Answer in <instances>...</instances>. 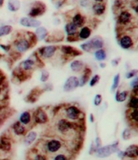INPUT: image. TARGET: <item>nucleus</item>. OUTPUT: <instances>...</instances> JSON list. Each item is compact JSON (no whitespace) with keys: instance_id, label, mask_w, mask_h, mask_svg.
<instances>
[{"instance_id":"nucleus-45","label":"nucleus","mask_w":138,"mask_h":160,"mask_svg":"<svg viewBox=\"0 0 138 160\" xmlns=\"http://www.w3.org/2000/svg\"><path fill=\"white\" fill-rule=\"evenodd\" d=\"M0 48L2 51L6 53H10L12 51V45H5V44H0Z\"/></svg>"},{"instance_id":"nucleus-24","label":"nucleus","mask_w":138,"mask_h":160,"mask_svg":"<svg viewBox=\"0 0 138 160\" xmlns=\"http://www.w3.org/2000/svg\"><path fill=\"white\" fill-rule=\"evenodd\" d=\"M71 21L75 24L78 28L83 27L86 24V17L83 14H81V12H76L71 16Z\"/></svg>"},{"instance_id":"nucleus-36","label":"nucleus","mask_w":138,"mask_h":160,"mask_svg":"<svg viewBox=\"0 0 138 160\" xmlns=\"http://www.w3.org/2000/svg\"><path fill=\"white\" fill-rule=\"evenodd\" d=\"M80 49L81 50V51L85 53H92L93 52V48H92L91 43L89 42V40L84 41L80 45Z\"/></svg>"},{"instance_id":"nucleus-22","label":"nucleus","mask_w":138,"mask_h":160,"mask_svg":"<svg viewBox=\"0 0 138 160\" xmlns=\"http://www.w3.org/2000/svg\"><path fill=\"white\" fill-rule=\"evenodd\" d=\"M92 75V70L91 68H89V67L85 66L84 71L81 73L80 77H78V79H79V87L82 88L84 87L85 85H87V83L89 82V78Z\"/></svg>"},{"instance_id":"nucleus-39","label":"nucleus","mask_w":138,"mask_h":160,"mask_svg":"<svg viewBox=\"0 0 138 160\" xmlns=\"http://www.w3.org/2000/svg\"><path fill=\"white\" fill-rule=\"evenodd\" d=\"M100 80H101V76L99 74H94L89 78V81L88 83H89V85L90 87H94L99 83Z\"/></svg>"},{"instance_id":"nucleus-21","label":"nucleus","mask_w":138,"mask_h":160,"mask_svg":"<svg viewBox=\"0 0 138 160\" xmlns=\"http://www.w3.org/2000/svg\"><path fill=\"white\" fill-rule=\"evenodd\" d=\"M124 158L127 159H136L138 158V145L132 144L124 150Z\"/></svg>"},{"instance_id":"nucleus-33","label":"nucleus","mask_w":138,"mask_h":160,"mask_svg":"<svg viewBox=\"0 0 138 160\" xmlns=\"http://www.w3.org/2000/svg\"><path fill=\"white\" fill-rule=\"evenodd\" d=\"M127 107H128V109H138L137 94H130Z\"/></svg>"},{"instance_id":"nucleus-56","label":"nucleus","mask_w":138,"mask_h":160,"mask_svg":"<svg viewBox=\"0 0 138 160\" xmlns=\"http://www.w3.org/2000/svg\"><path fill=\"white\" fill-rule=\"evenodd\" d=\"M2 86L0 85V95L2 94Z\"/></svg>"},{"instance_id":"nucleus-19","label":"nucleus","mask_w":138,"mask_h":160,"mask_svg":"<svg viewBox=\"0 0 138 160\" xmlns=\"http://www.w3.org/2000/svg\"><path fill=\"white\" fill-rule=\"evenodd\" d=\"M90 8L93 14L96 16H102L106 12V2H93Z\"/></svg>"},{"instance_id":"nucleus-54","label":"nucleus","mask_w":138,"mask_h":160,"mask_svg":"<svg viewBox=\"0 0 138 160\" xmlns=\"http://www.w3.org/2000/svg\"><path fill=\"white\" fill-rule=\"evenodd\" d=\"M93 2H106V0H91Z\"/></svg>"},{"instance_id":"nucleus-55","label":"nucleus","mask_w":138,"mask_h":160,"mask_svg":"<svg viewBox=\"0 0 138 160\" xmlns=\"http://www.w3.org/2000/svg\"><path fill=\"white\" fill-rule=\"evenodd\" d=\"M4 3H5V0H0V8L3 7Z\"/></svg>"},{"instance_id":"nucleus-32","label":"nucleus","mask_w":138,"mask_h":160,"mask_svg":"<svg viewBox=\"0 0 138 160\" xmlns=\"http://www.w3.org/2000/svg\"><path fill=\"white\" fill-rule=\"evenodd\" d=\"M120 81H121V75H120V72H117L116 74H115L113 80H112L111 86V93H114L120 88Z\"/></svg>"},{"instance_id":"nucleus-17","label":"nucleus","mask_w":138,"mask_h":160,"mask_svg":"<svg viewBox=\"0 0 138 160\" xmlns=\"http://www.w3.org/2000/svg\"><path fill=\"white\" fill-rule=\"evenodd\" d=\"M85 66L86 65L85 62L81 59H73L69 63V68L71 69V71L76 74H81L84 71Z\"/></svg>"},{"instance_id":"nucleus-49","label":"nucleus","mask_w":138,"mask_h":160,"mask_svg":"<svg viewBox=\"0 0 138 160\" xmlns=\"http://www.w3.org/2000/svg\"><path fill=\"white\" fill-rule=\"evenodd\" d=\"M96 150H97V148H96L95 145H94V142H92L91 144H90V146H89V154H90V155H92V154H94L96 152Z\"/></svg>"},{"instance_id":"nucleus-44","label":"nucleus","mask_w":138,"mask_h":160,"mask_svg":"<svg viewBox=\"0 0 138 160\" xmlns=\"http://www.w3.org/2000/svg\"><path fill=\"white\" fill-rule=\"evenodd\" d=\"M32 160H47V157L43 153H37V154H34Z\"/></svg>"},{"instance_id":"nucleus-6","label":"nucleus","mask_w":138,"mask_h":160,"mask_svg":"<svg viewBox=\"0 0 138 160\" xmlns=\"http://www.w3.org/2000/svg\"><path fill=\"white\" fill-rule=\"evenodd\" d=\"M120 142L116 141L111 144L101 146L98 149H97L95 152V156L99 158H106L111 156L112 154H116L117 151L120 150Z\"/></svg>"},{"instance_id":"nucleus-43","label":"nucleus","mask_w":138,"mask_h":160,"mask_svg":"<svg viewBox=\"0 0 138 160\" xmlns=\"http://www.w3.org/2000/svg\"><path fill=\"white\" fill-rule=\"evenodd\" d=\"M91 0H79V5L82 8H88L91 6Z\"/></svg>"},{"instance_id":"nucleus-11","label":"nucleus","mask_w":138,"mask_h":160,"mask_svg":"<svg viewBox=\"0 0 138 160\" xmlns=\"http://www.w3.org/2000/svg\"><path fill=\"white\" fill-rule=\"evenodd\" d=\"M77 88H79V79L78 77L75 75L69 76L65 80L63 85V90L65 93H71L75 91Z\"/></svg>"},{"instance_id":"nucleus-42","label":"nucleus","mask_w":138,"mask_h":160,"mask_svg":"<svg viewBox=\"0 0 138 160\" xmlns=\"http://www.w3.org/2000/svg\"><path fill=\"white\" fill-rule=\"evenodd\" d=\"M52 160H69V158L67 154H65L64 153L59 152L53 157Z\"/></svg>"},{"instance_id":"nucleus-3","label":"nucleus","mask_w":138,"mask_h":160,"mask_svg":"<svg viewBox=\"0 0 138 160\" xmlns=\"http://www.w3.org/2000/svg\"><path fill=\"white\" fill-rule=\"evenodd\" d=\"M42 61L40 59L37 54V52H34L32 54V56H28L27 59H24L21 61L19 65V67L22 69L24 72L30 75L32 72L34 71L37 68L40 67V62Z\"/></svg>"},{"instance_id":"nucleus-20","label":"nucleus","mask_w":138,"mask_h":160,"mask_svg":"<svg viewBox=\"0 0 138 160\" xmlns=\"http://www.w3.org/2000/svg\"><path fill=\"white\" fill-rule=\"evenodd\" d=\"M23 138H24L23 142H24V146H30L33 143H35V142H36L37 138H38V133L35 130H28Z\"/></svg>"},{"instance_id":"nucleus-25","label":"nucleus","mask_w":138,"mask_h":160,"mask_svg":"<svg viewBox=\"0 0 138 160\" xmlns=\"http://www.w3.org/2000/svg\"><path fill=\"white\" fill-rule=\"evenodd\" d=\"M89 40L91 43L93 51L104 48V47H105V41L101 36H94L92 38H89Z\"/></svg>"},{"instance_id":"nucleus-7","label":"nucleus","mask_w":138,"mask_h":160,"mask_svg":"<svg viewBox=\"0 0 138 160\" xmlns=\"http://www.w3.org/2000/svg\"><path fill=\"white\" fill-rule=\"evenodd\" d=\"M59 48L56 45H47L40 47L36 52L42 60H51L59 52Z\"/></svg>"},{"instance_id":"nucleus-26","label":"nucleus","mask_w":138,"mask_h":160,"mask_svg":"<svg viewBox=\"0 0 138 160\" xmlns=\"http://www.w3.org/2000/svg\"><path fill=\"white\" fill-rule=\"evenodd\" d=\"M34 35L36 37L37 42H42L47 39V38L49 35V31L46 27L41 25L35 28Z\"/></svg>"},{"instance_id":"nucleus-51","label":"nucleus","mask_w":138,"mask_h":160,"mask_svg":"<svg viewBox=\"0 0 138 160\" xmlns=\"http://www.w3.org/2000/svg\"><path fill=\"white\" fill-rule=\"evenodd\" d=\"M132 10H133L134 13L138 16V3H135L132 7Z\"/></svg>"},{"instance_id":"nucleus-14","label":"nucleus","mask_w":138,"mask_h":160,"mask_svg":"<svg viewBox=\"0 0 138 160\" xmlns=\"http://www.w3.org/2000/svg\"><path fill=\"white\" fill-rule=\"evenodd\" d=\"M28 128H27L26 126L23 125L22 124H20V122L17 120V121H15L13 124L11 125V132H12V135H14L16 137H18V138H21V137H24L26 132H28Z\"/></svg>"},{"instance_id":"nucleus-30","label":"nucleus","mask_w":138,"mask_h":160,"mask_svg":"<svg viewBox=\"0 0 138 160\" xmlns=\"http://www.w3.org/2000/svg\"><path fill=\"white\" fill-rule=\"evenodd\" d=\"M93 57L97 62H105L107 59V53L105 49H99L93 51Z\"/></svg>"},{"instance_id":"nucleus-9","label":"nucleus","mask_w":138,"mask_h":160,"mask_svg":"<svg viewBox=\"0 0 138 160\" xmlns=\"http://www.w3.org/2000/svg\"><path fill=\"white\" fill-rule=\"evenodd\" d=\"M32 119H33V123L38 125H44L50 121L49 114L42 108H38L35 110L32 113Z\"/></svg>"},{"instance_id":"nucleus-31","label":"nucleus","mask_w":138,"mask_h":160,"mask_svg":"<svg viewBox=\"0 0 138 160\" xmlns=\"http://www.w3.org/2000/svg\"><path fill=\"white\" fill-rule=\"evenodd\" d=\"M42 91H43L42 89H40V90H37V89H32V91L28 93V95L27 96L26 100L28 102H29L30 103H34L35 102H37V100H38L39 97H40L41 95V93H42Z\"/></svg>"},{"instance_id":"nucleus-23","label":"nucleus","mask_w":138,"mask_h":160,"mask_svg":"<svg viewBox=\"0 0 138 160\" xmlns=\"http://www.w3.org/2000/svg\"><path fill=\"white\" fill-rule=\"evenodd\" d=\"M115 100H116V102H124L127 100L128 99V98L130 96V91L128 89H124V90H121V89H118L116 92H115Z\"/></svg>"},{"instance_id":"nucleus-35","label":"nucleus","mask_w":138,"mask_h":160,"mask_svg":"<svg viewBox=\"0 0 138 160\" xmlns=\"http://www.w3.org/2000/svg\"><path fill=\"white\" fill-rule=\"evenodd\" d=\"M129 87L132 90V94H137L138 93V76L131 79L129 82Z\"/></svg>"},{"instance_id":"nucleus-38","label":"nucleus","mask_w":138,"mask_h":160,"mask_svg":"<svg viewBox=\"0 0 138 160\" xmlns=\"http://www.w3.org/2000/svg\"><path fill=\"white\" fill-rule=\"evenodd\" d=\"M121 138L124 141L130 140V139L132 138V128H129V127H127V128H124V129L122 131Z\"/></svg>"},{"instance_id":"nucleus-15","label":"nucleus","mask_w":138,"mask_h":160,"mask_svg":"<svg viewBox=\"0 0 138 160\" xmlns=\"http://www.w3.org/2000/svg\"><path fill=\"white\" fill-rule=\"evenodd\" d=\"M18 121L23 125L26 126L27 128H29L32 124H34L32 119V113L30 111H24L20 114Z\"/></svg>"},{"instance_id":"nucleus-34","label":"nucleus","mask_w":138,"mask_h":160,"mask_svg":"<svg viewBox=\"0 0 138 160\" xmlns=\"http://www.w3.org/2000/svg\"><path fill=\"white\" fill-rule=\"evenodd\" d=\"M13 32V27L11 24H2L0 25V38L10 35Z\"/></svg>"},{"instance_id":"nucleus-16","label":"nucleus","mask_w":138,"mask_h":160,"mask_svg":"<svg viewBox=\"0 0 138 160\" xmlns=\"http://www.w3.org/2000/svg\"><path fill=\"white\" fill-rule=\"evenodd\" d=\"M12 143L11 138L6 135H2L0 137V152L3 154H7L12 150Z\"/></svg>"},{"instance_id":"nucleus-46","label":"nucleus","mask_w":138,"mask_h":160,"mask_svg":"<svg viewBox=\"0 0 138 160\" xmlns=\"http://www.w3.org/2000/svg\"><path fill=\"white\" fill-rule=\"evenodd\" d=\"M64 5V0H56L55 2V7L57 10H59Z\"/></svg>"},{"instance_id":"nucleus-10","label":"nucleus","mask_w":138,"mask_h":160,"mask_svg":"<svg viewBox=\"0 0 138 160\" xmlns=\"http://www.w3.org/2000/svg\"><path fill=\"white\" fill-rule=\"evenodd\" d=\"M47 11V7L42 2L37 1L32 3L30 9L28 12V16H30L32 18H37L39 16H42Z\"/></svg>"},{"instance_id":"nucleus-47","label":"nucleus","mask_w":138,"mask_h":160,"mask_svg":"<svg viewBox=\"0 0 138 160\" xmlns=\"http://www.w3.org/2000/svg\"><path fill=\"white\" fill-rule=\"evenodd\" d=\"M120 60H121L120 58H115V59H112L111 60V64L112 67L114 68L118 67V66L120 65Z\"/></svg>"},{"instance_id":"nucleus-18","label":"nucleus","mask_w":138,"mask_h":160,"mask_svg":"<svg viewBox=\"0 0 138 160\" xmlns=\"http://www.w3.org/2000/svg\"><path fill=\"white\" fill-rule=\"evenodd\" d=\"M92 33H93V28L89 25L85 24L83 27L79 28L77 36H78L79 41H86L91 38Z\"/></svg>"},{"instance_id":"nucleus-48","label":"nucleus","mask_w":138,"mask_h":160,"mask_svg":"<svg viewBox=\"0 0 138 160\" xmlns=\"http://www.w3.org/2000/svg\"><path fill=\"white\" fill-rule=\"evenodd\" d=\"M93 142H94V145H95L96 148L98 149L99 147H101V146H102V142H101V139L100 138V137H96L95 140L93 141Z\"/></svg>"},{"instance_id":"nucleus-2","label":"nucleus","mask_w":138,"mask_h":160,"mask_svg":"<svg viewBox=\"0 0 138 160\" xmlns=\"http://www.w3.org/2000/svg\"><path fill=\"white\" fill-rule=\"evenodd\" d=\"M135 20V16L132 11L123 8L120 12H117L116 16V24L117 26L121 29L124 28H128V27L132 25Z\"/></svg>"},{"instance_id":"nucleus-37","label":"nucleus","mask_w":138,"mask_h":160,"mask_svg":"<svg viewBox=\"0 0 138 160\" xmlns=\"http://www.w3.org/2000/svg\"><path fill=\"white\" fill-rule=\"evenodd\" d=\"M50 77H51V73L47 69H42L41 70V74L40 77H39V80L42 83H47L48 82V81L50 80Z\"/></svg>"},{"instance_id":"nucleus-50","label":"nucleus","mask_w":138,"mask_h":160,"mask_svg":"<svg viewBox=\"0 0 138 160\" xmlns=\"http://www.w3.org/2000/svg\"><path fill=\"white\" fill-rule=\"evenodd\" d=\"M53 89V86L51 83H44V87L42 88L43 91H51Z\"/></svg>"},{"instance_id":"nucleus-57","label":"nucleus","mask_w":138,"mask_h":160,"mask_svg":"<svg viewBox=\"0 0 138 160\" xmlns=\"http://www.w3.org/2000/svg\"><path fill=\"white\" fill-rule=\"evenodd\" d=\"M133 2H134V4L138 3V0H133Z\"/></svg>"},{"instance_id":"nucleus-52","label":"nucleus","mask_w":138,"mask_h":160,"mask_svg":"<svg viewBox=\"0 0 138 160\" xmlns=\"http://www.w3.org/2000/svg\"><path fill=\"white\" fill-rule=\"evenodd\" d=\"M89 122H90V123H92V124L95 122V117H94V115H93V113H91L90 115H89Z\"/></svg>"},{"instance_id":"nucleus-12","label":"nucleus","mask_w":138,"mask_h":160,"mask_svg":"<svg viewBox=\"0 0 138 160\" xmlns=\"http://www.w3.org/2000/svg\"><path fill=\"white\" fill-rule=\"evenodd\" d=\"M19 24L20 26L27 28H36L41 26L42 23L40 20L37 18H32L30 16H23L19 20Z\"/></svg>"},{"instance_id":"nucleus-28","label":"nucleus","mask_w":138,"mask_h":160,"mask_svg":"<svg viewBox=\"0 0 138 160\" xmlns=\"http://www.w3.org/2000/svg\"><path fill=\"white\" fill-rule=\"evenodd\" d=\"M127 117L131 124L138 126V109H128Z\"/></svg>"},{"instance_id":"nucleus-4","label":"nucleus","mask_w":138,"mask_h":160,"mask_svg":"<svg viewBox=\"0 0 138 160\" xmlns=\"http://www.w3.org/2000/svg\"><path fill=\"white\" fill-rule=\"evenodd\" d=\"M63 116L67 118V120H69L70 121L80 123V121L84 120V118H85L81 108H78L76 105H74V104L66 106L63 109Z\"/></svg>"},{"instance_id":"nucleus-53","label":"nucleus","mask_w":138,"mask_h":160,"mask_svg":"<svg viewBox=\"0 0 138 160\" xmlns=\"http://www.w3.org/2000/svg\"><path fill=\"white\" fill-rule=\"evenodd\" d=\"M98 66H99L100 68H105L106 67V63L105 62H99Z\"/></svg>"},{"instance_id":"nucleus-1","label":"nucleus","mask_w":138,"mask_h":160,"mask_svg":"<svg viewBox=\"0 0 138 160\" xmlns=\"http://www.w3.org/2000/svg\"><path fill=\"white\" fill-rule=\"evenodd\" d=\"M55 130L60 137L70 138L79 131V123L67 120L64 116L59 117L55 122Z\"/></svg>"},{"instance_id":"nucleus-41","label":"nucleus","mask_w":138,"mask_h":160,"mask_svg":"<svg viewBox=\"0 0 138 160\" xmlns=\"http://www.w3.org/2000/svg\"><path fill=\"white\" fill-rule=\"evenodd\" d=\"M102 102H103L102 95H101V93H96L93 100V106H95V107H100V106L102 104Z\"/></svg>"},{"instance_id":"nucleus-29","label":"nucleus","mask_w":138,"mask_h":160,"mask_svg":"<svg viewBox=\"0 0 138 160\" xmlns=\"http://www.w3.org/2000/svg\"><path fill=\"white\" fill-rule=\"evenodd\" d=\"M7 10L9 12L16 13V12H19L21 8V2L20 0H7Z\"/></svg>"},{"instance_id":"nucleus-5","label":"nucleus","mask_w":138,"mask_h":160,"mask_svg":"<svg viewBox=\"0 0 138 160\" xmlns=\"http://www.w3.org/2000/svg\"><path fill=\"white\" fill-rule=\"evenodd\" d=\"M63 143L61 139L57 138H50L42 144V150L45 154H55L63 150Z\"/></svg>"},{"instance_id":"nucleus-8","label":"nucleus","mask_w":138,"mask_h":160,"mask_svg":"<svg viewBox=\"0 0 138 160\" xmlns=\"http://www.w3.org/2000/svg\"><path fill=\"white\" fill-rule=\"evenodd\" d=\"M117 40L120 48L126 51L131 50L135 45L133 37L127 32H120V36H118Z\"/></svg>"},{"instance_id":"nucleus-27","label":"nucleus","mask_w":138,"mask_h":160,"mask_svg":"<svg viewBox=\"0 0 138 160\" xmlns=\"http://www.w3.org/2000/svg\"><path fill=\"white\" fill-rule=\"evenodd\" d=\"M65 34L67 35V37H73V36H77L79 28L76 26L75 24L71 22V20L67 22L64 24V28H63Z\"/></svg>"},{"instance_id":"nucleus-13","label":"nucleus","mask_w":138,"mask_h":160,"mask_svg":"<svg viewBox=\"0 0 138 160\" xmlns=\"http://www.w3.org/2000/svg\"><path fill=\"white\" fill-rule=\"evenodd\" d=\"M59 51L66 58H75V57L79 56V55H82L81 51H79L78 49L75 48L74 47L69 46V45H63L60 46L59 48Z\"/></svg>"},{"instance_id":"nucleus-40","label":"nucleus","mask_w":138,"mask_h":160,"mask_svg":"<svg viewBox=\"0 0 138 160\" xmlns=\"http://www.w3.org/2000/svg\"><path fill=\"white\" fill-rule=\"evenodd\" d=\"M138 76V69L136 68H132V69H128V71L125 72V79L127 80H131L133 77Z\"/></svg>"}]
</instances>
